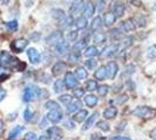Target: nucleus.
Segmentation results:
<instances>
[{"label":"nucleus","mask_w":156,"mask_h":140,"mask_svg":"<svg viewBox=\"0 0 156 140\" xmlns=\"http://www.w3.org/2000/svg\"><path fill=\"white\" fill-rule=\"evenodd\" d=\"M0 67L5 69H13L16 71H23L26 69V63L21 62L16 57H13L8 52H1L0 53Z\"/></svg>","instance_id":"1"},{"label":"nucleus","mask_w":156,"mask_h":140,"mask_svg":"<svg viewBox=\"0 0 156 140\" xmlns=\"http://www.w3.org/2000/svg\"><path fill=\"white\" fill-rule=\"evenodd\" d=\"M39 88L35 85H28L25 88L23 95V101L25 103L33 102L37 97H39Z\"/></svg>","instance_id":"2"},{"label":"nucleus","mask_w":156,"mask_h":140,"mask_svg":"<svg viewBox=\"0 0 156 140\" xmlns=\"http://www.w3.org/2000/svg\"><path fill=\"white\" fill-rule=\"evenodd\" d=\"M133 115L144 119H150L155 116V110L149 108V106H139L133 111Z\"/></svg>","instance_id":"3"},{"label":"nucleus","mask_w":156,"mask_h":140,"mask_svg":"<svg viewBox=\"0 0 156 140\" xmlns=\"http://www.w3.org/2000/svg\"><path fill=\"white\" fill-rule=\"evenodd\" d=\"M63 40V34L62 32L60 31H56V32H53V33H51L46 38V43L48 46H56L60 41H62Z\"/></svg>","instance_id":"4"},{"label":"nucleus","mask_w":156,"mask_h":140,"mask_svg":"<svg viewBox=\"0 0 156 140\" xmlns=\"http://www.w3.org/2000/svg\"><path fill=\"white\" fill-rule=\"evenodd\" d=\"M46 117L51 123L58 124V123H60V122L62 120L63 115H62L61 109H56V110H49V112H48V115H47Z\"/></svg>","instance_id":"5"},{"label":"nucleus","mask_w":156,"mask_h":140,"mask_svg":"<svg viewBox=\"0 0 156 140\" xmlns=\"http://www.w3.org/2000/svg\"><path fill=\"white\" fill-rule=\"evenodd\" d=\"M28 46V41L26 39H16L12 42L11 48L14 53H21L23 50H25V48Z\"/></svg>","instance_id":"6"},{"label":"nucleus","mask_w":156,"mask_h":140,"mask_svg":"<svg viewBox=\"0 0 156 140\" xmlns=\"http://www.w3.org/2000/svg\"><path fill=\"white\" fill-rule=\"evenodd\" d=\"M65 84H66V88L67 89H74L78 85V78L75 77V75L73 72H69L67 71L66 72V76H65Z\"/></svg>","instance_id":"7"},{"label":"nucleus","mask_w":156,"mask_h":140,"mask_svg":"<svg viewBox=\"0 0 156 140\" xmlns=\"http://www.w3.org/2000/svg\"><path fill=\"white\" fill-rule=\"evenodd\" d=\"M85 8V1L83 0H74L72 2V6L69 7V13L70 15H75L79 14L80 12H82Z\"/></svg>","instance_id":"8"},{"label":"nucleus","mask_w":156,"mask_h":140,"mask_svg":"<svg viewBox=\"0 0 156 140\" xmlns=\"http://www.w3.org/2000/svg\"><path fill=\"white\" fill-rule=\"evenodd\" d=\"M106 70H107V77L109 79H114L116 77L117 71H119V65L114 61H110V62L107 63Z\"/></svg>","instance_id":"9"},{"label":"nucleus","mask_w":156,"mask_h":140,"mask_svg":"<svg viewBox=\"0 0 156 140\" xmlns=\"http://www.w3.org/2000/svg\"><path fill=\"white\" fill-rule=\"evenodd\" d=\"M117 52H119V45L114 43V45H110V46L106 47V48L102 50L101 54H100V57L107 58V57H110V56H113V55L117 54Z\"/></svg>","instance_id":"10"},{"label":"nucleus","mask_w":156,"mask_h":140,"mask_svg":"<svg viewBox=\"0 0 156 140\" xmlns=\"http://www.w3.org/2000/svg\"><path fill=\"white\" fill-rule=\"evenodd\" d=\"M66 70H67V64L63 61H58L53 65L52 74H53V76H60V75H62V74L66 72Z\"/></svg>","instance_id":"11"},{"label":"nucleus","mask_w":156,"mask_h":140,"mask_svg":"<svg viewBox=\"0 0 156 140\" xmlns=\"http://www.w3.org/2000/svg\"><path fill=\"white\" fill-rule=\"evenodd\" d=\"M55 50H56V54L60 55V56H65V55L68 54L69 52V43L67 41H60L56 46H55Z\"/></svg>","instance_id":"12"},{"label":"nucleus","mask_w":156,"mask_h":140,"mask_svg":"<svg viewBox=\"0 0 156 140\" xmlns=\"http://www.w3.org/2000/svg\"><path fill=\"white\" fill-rule=\"evenodd\" d=\"M27 56H28V58H30L32 64H38V63H40L41 56H40V53L35 48H30L27 50Z\"/></svg>","instance_id":"13"},{"label":"nucleus","mask_w":156,"mask_h":140,"mask_svg":"<svg viewBox=\"0 0 156 140\" xmlns=\"http://www.w3.org/2000/svg\"><path fill=\"white\" fill-rule=\"evenodd\" d=\"M125 5L121 2V1H116L115 2V5H114V7H113V13H114V15L116 16V18H121V16H123L125 14Z\"/></svg>","instance_id":"14"},{"label":"nucleus","mask_w":156,"mask_h":140,"mask_svg":"<svg viewBox=\"0 0 156 140\" xmlns=\"http://www.w3.org/2000/svg\"><path fill=\"white\" fill-rule=\"evenodd\" d=\"M102 25H103V20H102L101 16H95L93 19V21H92V23H90V31L100 32V29L102 28Z\"/></svg>","instance_id":"15"},{"label":"nucleus","mask_w":156,"mask_h":140,"mask_svg":"<svg viewBox=\"0 0 156 140\" xmlns=\"http://www.w3.org/2000/svg\"><path fill=\"white\" fill-rule=\"evenodd\" d=\"M81 108H82V102L81 101L70 102L67 105V111H68V113H75L76 111H80Z\"/></svg>","instance_id":"16"},{"label":"nucleus","mask_w":156,"mask_h":140,"mask_svg":"<svg viewBox=\"0 0 156 140\" xmlns=\"http://www.w3.org/2000/svg\"><path fill=\"white\" fill-rule=\"evenodd\" d=\"M116 21V16L114 15V13H107L105 14V18H103V25L106 27H112Z\"/></svg>","instance_id":"17"},{"label":"nucleus","mask_w":156,"mask_h":140,"mask_svg":"<svg viewBox=\"0 0 156 140\" xmlns=\"http://www.w3.org/2000/svg\"><path fill=\"white\" fill-rule=\"evenodd\" d=\"M98 116H99V113H98V112H94L92 116L88 117V118H87V120H86V123H85V125H83V127H82V130H83V131L89 130V128L94 125V123H95V120H96Z\"/></svg>","instance_id":"18"},{"label":"nucleus","mask_w":156,"mask_h":140,"mask_svg":"<svg viewBox=\"0 0 156 140\" xmlns=\"http://www.w3.org/2000/svg\"><path fill=\"white\" fill-rule=\"evenodd\" d=\"M117 115V109L115 106H109V108H107V109L103 111V117L106 118V119H113V118H115Z\"/></svg>","instance_id":"19"},{"label":"nucleus","mask_w":156,"mask_h":140,"mask_svg":"<svg viewBox=\"0 0 156 140\" xmlns=\"http://www.w3.org/2000/svg\"><path fill=\"white\" fill-rule=\"evenodd\" d=\"M94 12H95V7H94V5L92 2H88V4L85 5V8H83V16H85L86 19L92 18L94 14Z\"/></svg>","instance_id":"20"},{"label":"nucleus","mask_w":156,"mask_h":140,"mask_svg":"<svg viewBox=\"0 0 156 140\" xmlns=\"http://www.w3.org/2000/svg\"><path fill=\"white\" fill-rule=\"evenodd\" d=\"M94 76L96 79H100V81H103L105 78L107 77V70H106V67H103V65H100V68H98V69L95 70V74H94Z\"/></svg>","instance_id":"21"},{"label":"nucleus","mask_w":156,"mask_h":140,"mask_svg":"<svg viewBox=\"0 0 156 140\" xmlns=\"http://www.w3.org/2000/svg\"><path fill=\"white\" fill-rule=\"evenodd\" d=\"M65 89H66L65 79H61V78L56 79V81L54 82V92L60 93V92H62Z\"/></svg>","instance_id":"22"},{"label":"nucleus","mask_w":156,"mask_h":140,"mask_svg":"<svg viewBox=\"0 0 156 140\" xmlns=\"http://www.w3.org/2000/svg\"><path fill=\"white\" fill-rule=\"evenodd\" d=\"M98 101H99V98L96 96H94V95H87L85 97V103L89 108H94L98 104Z\"/></svg>","instance_id":"23"},{"label":"nucleus","mask_w":156,"mask_h":140,"mask_svg":"<svg viewBox=\"0 0 156 140\" xmlns=\"http://www.w3.org/2000/svg\"><path fill=\"white\" fill-rule=\"evenodd\" d=\"M23 130H25V127L23 126H21V125H18V126H16L11 132H9V134H8V139H14V138H16L19 134L21 132H23Z\"/></svg>","instance_id":"24"},{"label":"nucleus","mask_w":156,"mask_h":140,"mask_svg":"<svg viewBox=\"0 0 156 140\" xmlns=\"http://www.w3.org/2000/svg\"><path fill=\"white\" fill-rule=\"evenodd\" d=\"M47 134L51 137V138H53V139H56V138H59L60 135H61V130L60 128H58L56 126H53V127H51V128H48L47 130Z\"/></svg>","instance_id":"25"},{"label":"nucleus","mask_w":156,"mask_h":140,"mask_svg":"<svg viewBox=\"0 0 156 140\" xmlns=\"http://www.w3.org/2000/svg\"><path fill=\"white\" fill-rule=\"evenodd\" d=\"M74 23H75V27L78 29H85L87 27V25H88V21H87V19L85 16H79Z\"/></svg>","instance_id":"26"},{"label":"nucleus","mask_w":156,"mask_h":140,"mask_svg":"<svg viewBox=\"0 0 156 140\" xmlns=\"http://www.w3.org/2000/svg\"><path fill=\"white\" fill-rule=\"evenodd\" d=\"M98 55H99V50H98V48L95 46H90L86 48V52H85V56H86V57L92 58V57L98 56Z\"/></svg>","instance_id":"27"},{"label":"nucleus","mask_w":156,"mask_h":140,"mask_svg":"<svg viewBox=\"0 0 156 140\" xmlns=\"http://www.w3.org/2000/svg\"><path fill=\"white\" fill-rule=\"evenodd\" d=\"M87 116H88V112H87L86 110H80V111H78V113L73 117V119L75 122H78V123H81V122L86 120Z\"/></svg>","instance_id":"28"},{"label":"nucleus","mask_w":156,"mask_h":140,"mask_svg":"<svg viewBox=\"0 0 156 140\" xmlns=\"http://www.w3.org/2000/svg\"><path fill=\"white\" fill-rule=\"evenodd\" d=\"M75 77L78 78V79H86L87 78V70L83 68V67H78L76 69H75Z\"/></svg>","instance_id":"29"},{"label":"nucleus","mask_w":156,"mask_h":140,"mask_svg":"<svg viewBox=\"0 0 156 140\" xmlns=\"http://www.w3.org/2000/svg\"><path fill=\"white\" fill-rule=\"evenodd\" d=\"M122 25H123V28H125L126 32H132V31H135V29H136V25H135L133 19H128V20H126Z\"/></svg>","instance_id":"30"},{"label":"nucleus","mask_w":156,"mask_h":140,"mask_svg":"<svg viewBox=\"0 0 156 140\" xmlns=\"http://www.w3.org/2000/svg\"><path fill=\"white\" fill-rule=\"evenodd\" d=\"M52 16H53V19H55V20L61 21L66 15H65V12H63L62 9H60V8H55V9L52 11Z\"/></svg>","instance_id":"31"},{"label":"nucleus","mask_w":156,"mask_h":140,"mask_svg":"<svg viewBox=\"0 0 156 140\" xmlns=\"http://www.w3.org/2000/svg\"><path fill=\"white\" fill-rule=\"evenodd\" d=\"M34 116H35V111H33L31 108H26L25 109V111H23V119L26 122H31Z\"/></svg>","instance_id":"32"},{"label":"nucleus","mask_w":156,"mask_h":140,"mask_svg":"<svg viewBox=\"0 0 156 140\" xmlns=\"http://www.w3.org/2000/svg\"><path fill=\"white\" fill-rule=\"evenodd\" d=\"M85 47H86V41H85V40H80V41L74 43V46H73V52H74V53H79V52H81L82 49H85Z\"/></svg>","instance_id":"33"},{"label":"nucleus","mask_w":156,"mask_h":140,"mask_svg":"<svg viewBox=\"0 0 156 140\" xmlns=\"http://www.w3.org/2000/svg\"><path fill=\"white\" fill-rule=\"evenodd\" d=\"M128 95H126V93H122V95H119L113 101L114 104H116V105H122V104H125L126 102L128 101Z\"/></svg>","instance_id":"34"},{"label":"nucleus","mask_w":156,"mask_h":140,"mask_svg":"<svg viewBox=\"0 0 156 140\" xmlns=\"http://www.w3.org/2000/svg\"><path fill=\"white\" fill-rule=\"evenodd\" d=\"M61 27L62 28H68L69 26H72L73 23H74V20H73V16L69 15V16H65L62 20H61Z\"/></svg>","instance_id":"35"},{"label":"nucleus","mask_w":156,"mask_h":140,"mask_svg":"<svg viewBox=\"0 0 156 140\" xmlns=\"http://www.w3.org/2000/svg\"><path fill=\"white\" fill-rule=\"evenodd\" d=\"M133 20H134V22H135V25H136V27H144L146 23H147L146 19H144V16L140 15V14L135 16Z\"/></svg>","instance_id":"36"},{"label":"nucleus","mask_w":156,"mask_h":140,"mask_svg":"<svg viewBox=\"0 0 156 140\" xmlns=\"http://www.w3.org/2000/svg\"><path fill=\"white\" fill-rule=\"evenodd\" d=\"M94 42L95 43H103V42H106V34L105 33H95L94 34Z\"/></svg>","instance_id":"37"},{"label":"nucleus","mask_w":156,"mask_h":140,"mask_svg":"<svg viewBox=\"0 0 156 140\" xmlns=\"http://www.w3.org/2000/svg\"><path fill=\"white\" fill-rule=\"evenodd\" d=\"M108 91H109V86L106 85V84L98 86V92H99V96H100V97H105V96L108 93Z\"/></svg>","instance_id":"38"},{"label":"nucleus","mask_w":156,"mask_h":140,"mask_svg":"<svg viewBox=\"0 0 156 140\" xmlns=\"http://www.w3.org/2000/svg\"><path fill=\"white\" fill-rule=\"evenodd\" d=\"M86 88L88 91H94V90H96V89H98V83H96V81H94V79L87 81Z\"/></svg>","instance_id":"39"},{"label":"nucleus","mask_w":156,"mask_h":140,"mask_svg":"<svg viewBox=\"0 0 156 140\" xmlns=\"http://www.w3.org/2000/svg\"><path fill=\"white\" fill-rule=\"evenodd\" d=\"M45 108L47 110H56V109H60V106H59V104L56 103L55 101H48L46 102V104H45Z\"/></svg>","instance_id":"40"},{"label":"nucleus","mask_w":156,"mask_h":140,"mask_svg":"<svg viewBox=\"0 0 156 140\" xmlns=\"http://www.w3.org/2000/svg\"><path fill=\"white\" fill-rule=\"evenodd\" d=\"M98 127H99L100 130H102V131H105V132H108L110 130L109 124H108L106 120H100V122L98 123Z\"/></svg>","instance_id":"41"},{"label":"nucleus","mask_w":156,"mask_h":140,"mask_svg":"<svg viewBox=\"0 0 156 140\" xmlns=\"http://www.w3.org/2000/svg\"><path fill=\"white\" fill-rule=\"evenodd\" d=\"M85 64H86V67L89 70H94L96 68V65H98V61L94 60V58H88L86 62H85Z\"/></svg>","instance_id":"42"},{"label":"nucleus","mask_w":156,"mask_h":140,"mask_svg":"<svg viewBox=\"0 0 156 140\" xmlns=\"http://www.w3.org/2000/svg\"><path fill=\"white\" fill-rule=\"evenodd\" d=\"M59 102H61L63 105H68L72 102V96L70 95H61V96H59Z\"/></svg>","instance_id":"43"},{"label":"nucleus","mask_w":156,"mask_h":140,"mask_svg":"<svg viewBox=\"0 0 156 140\" xmlns=\"http://www.w3.org/2000/svg\"><path fill=\"white\" fill-rule=\"evenodd\" d=\"M5 25H6V27H7V28L11 32L18 31V21H16V20H13V21H8V22H6Z\"/></svg>","instance_id":"44"},{"label":"nucleus","mask_w":156,"mask_h":140,"mask_svg":"<svg viewBox=\"0 0 156 140\" xmlns=\"http://www.w3.org/2000/svg\"><path fill=\"white\" fill-rule=\"evenodd\" d=\"M147 56L149 58H156V45H153L147 50Z\"/></svg>","instance_id":"45"},{"label":"nucleus","mask_w":156,"mask_h":140,"mask_svg":"<svg viewBox=\"0 0 156 140\" xmlns=\"http://www.w3.org/2000/svg\"><path fill=\"white\" fill-rule=\"evenodd\" d=\"M79 33L78 31H72L67 34V39H68V42H75L76 39H78Z\"/></svg>","instance_id":"46"},{"label":"nucleus","mask_w":156,"mask_h":140,"mask_svg":"<svg viewBox=\"0 0 156 140\" xmlns=\"http://www.w3.org/2000/svg\"><path fill=\"white\" fill-rule=\"evenodd\" d=\"M73 95H74L75 98H81V97H83V95H85V89H82V88H76V89L73 90Z\"/></svg>","instance_id":"47"},{"label":"nucleus","mask_w":156,"mask_h":140,"mask_svg":"<svg viewBox=\"0 0 156 140\" xmlns=\"http://www.w3.org/2000/svg\"><path fill=\"white\" fill-rule=\"evenodd\" d=\"M110 38L114 40H119L121 38V32L119 28H114V29H112L110 31Z\"/></svg>","instance_id":"48"},{"label":"nucleus","mask_w":156,"mask_h":140,"mask_svg":"<svg viewBox=\"0 0 156 140\" xmlns=\"http://www.w3.org/2000/svg\"><path fill=\"white\" fill-rule=\"evenodd\" d=\"M9 77V74H8L6 69L5 68H2V67H0V82H2V81H5L6 78Z\"/></svg>","instance_id":"49"},{"label":"nucleus","mask_w":156,"mask_h":140,"mask_svg":"<svg viewBox=\"0 0 156 140\" xmlns=\"http://www.w3.org/2000/svg\"><path fill=\"white\" fill-rule=\"evenodd\" d=\"M23 140H38V138H37V134H35V133L28 132L26 135H25Z\"/></svg>","instance_id":"50"},{"label":"nucleus","mask_w":156,"mask_h":140,"mask_svg":"<svg viewBox=\"0 0 156 140\" xmlns=\"http://www.w3.org/2000/svg\"><path fill=\"white\" fill-rule=\"evenodd\" d=\"M48 119H47V117H44L42 119H41V122H40V125H39V127L40 128H46L47 127V125H48Z\"/></svg>","instance_id":"51"},{"label":"nucleus","mask_w":156,"mask_h":140,"mask_svg":"<svg viewBox=\"0 0 156 140\" xmlns=\"http://www.w3.org/2000/svg\"><path fill=\"white\" fill-rule=\"evenodd\" d=\"M96 9H98L99 13H101L102 11L105 9V1L103 0H98V8Z\"/></svg>","instance_id":"52"},{"label":"nucleus","mask_w":156,"mask_h":140,"mask_svg":"<svg viewBox=\"0 0 156 140\" xmlns=\"http://www.w3.org/2000/svg\"><path fill=\"white\" fill-rule=\"evenodd\" d=\"M122 42H123V45H125L126 47L130 46V45H132V38H130V36H128V38H125Z\"/></svg>","instance_id":"53"},{"label":"nucleus","mask_w":156,"mask_h":140,"mask_svg":"<svg viewBox=\"0 0 156 140\" xmlns=\"http://www.w3.org/2000/svg\"><path fill=\"white\" fill-rule=\"evenodd\" d=\"M66 127H67L68 130H74V128H75V125H74V123H73L72 120H68V122L66 123Z\"/></svg>","instance_id":"54"},{"label":"nucleus","mask_w":156,"mask_h":140,"mask_svg":"<svg viewBox=\"0 0 156 140\" xmlns=\"http://www.w3.org/2000/svg\"><path fill=\"white\" fill-rule=\"evenodd\" d=\"M6 93H7V92H6V90H5V89L0 88V103H1V101H2V99L6 97Z\"/></svg>","instance_id":"55"},{"label":"nucleus","mask_w":156,"mask_h":140,"mask_svg":"<svg viewBox=\"0 0 156 140\" xmlns=\"http://www.w3.org/2000/svg\"><path fill=\"white\" fill-rule=\"evenodd\" d=\"M39 39H40V34H39V33L31 34V40H33V41H39Z\"/></svg>","instance_id":"56"},{"label":"nucleus","mask_w":156,"mask_h":140,"mask_svg":"<svg viewBox=\"0 0 156 140\" xmlns=\"http://www.w3.org/2000/svg\"><path fill=\"white\" fill-rule=\"evenodd\" d=\"M112 140H132L130 138H127V137H120V135H117V137H114Z\"/></svg>","instance_id":"57"},{"label":"nucleus","mask_w":156,"mask_h":140,"mask_svg":"<svg viewBox=\"0 0 156 140\" xmlns=\"http://www.w3.org/2000/svg\"><path fill=\"white\" fill-rule=\"evenodd\" d=\"M49 139H51V137H49L47 133H45V134H42V135L40 137L39 140H49Z\"/></svg>","instance_id":"58"},{"label":"nucleus","mask_w":156,"mask_h":140,"mask_svg":"<svg viewBox=\"0 0 156 140\" xmlns=\"http://www.w3.org/2000/svg\"><path fill=\"white\" fill-rule=\"evenodd\" d=\"M2 131H4V123H2V120L0 119V135H1Z\"/></svg>","instance_id":"59"},{"label":"nucleus","mask_w":156,"mask_h":140,"mask_svg":"<svg viewBox=\"0 0 156 140\" xmlns=\"http://www.w3.org/2000/svg\"><path fill=\"white\" fill-rule=\"evenodd\" d=\"M132 4H134V6H141V2L140 1H137V0H133Z\"/></svg>","instance_id":"60"},{"label":"nucleus","mask_w":156,"mask_h":140,"mask_svg":"<svg viewBox=\"0 0 156 140\" xmlns=\"http://www.w3.org/2000/svg\"><path fill=\"white\" fill-rule=\"evenodd\" d=\"M8 117H9V118H8L9 120H13V119H14V118L16 117V113H13V115H9Z\"/></svg>","instance_id":"61"},{"label":"nucleus","mask_w":156,"mask_h":140,"mask_svg":"<svg viewBox=\"0 0 156 140\" xmlns=\"http://www.w3.org/2000/svg\"><path fill=\"white\" fill-rule=\"evenodd\" d=\"M1 2H2L4 5H6V4H8V2H9V0H1Z\"/></svg>","instance_id":"62"},{"label":"nucleus","mask_w":156,"mask_h":140,"mask_svg":"<svg viewBox=\"0 0 156 140\" xmlns=\"http://www.w3.org/2000/svg\"><path fill=\"white\" fill-rule=\"evenodd\" d=\"M103 1H105V2H112L113 0H103Z\"/></svg>","instance_id":"63"},{"label":"nucleus","mask_w":156,"mask_h":140,"mask_svg":"<svg viewBox=\"0 0 156 140\" xmlns=\"http://www.w3.org/2000/svg\"><path fill=\"white\" fill-rule=\"evenodd\" d=\"M53 140H59V138H56V139H53Z\"/></svg>","instance_id":"64"}]
</instances>
